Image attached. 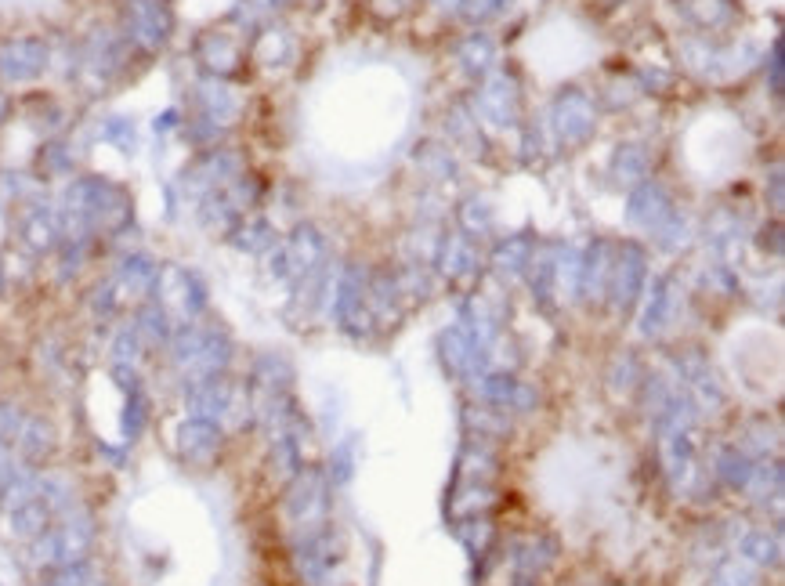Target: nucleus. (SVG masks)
Returning a JSON list of instances; mask_svg holds the SVG:
<instances>
[{
  "label": "nucleus",
  "mask_w": 785,
  "mask_h": 586,
  "mask_svg": "<svg viewBox=\"0 0 785 586\" xmlns=\"http://www.w3.org/2000/svg\"><path fill=\"white\" fill-rule=\"evenodd\" d=\"M178 438H181V449L189 456H203L214 449V427L207 424H185L178 431Z\"/></svg>",
  "instance_id": "nucleus-2"
},
{
  "label": "nucleus",
  "mask_w": 785,
  "mask_h": 586,
  "mask_svg": "<svg viewBox=\"0 0 785 586\" xmlns=\"http://www.w3.org/2000/svg\"><path fill=\"white\" fill-rule=\"evenodd\" d=\"M40 69V48L37 44H29V40H22V44H15V48H8L4 55H0V73L4 76H29Z\"/></svg>",
  "instance_id": "nucleus-1"
}]
</instances>
